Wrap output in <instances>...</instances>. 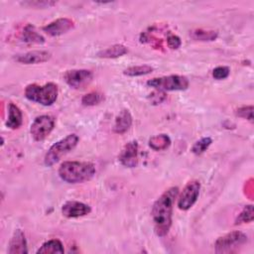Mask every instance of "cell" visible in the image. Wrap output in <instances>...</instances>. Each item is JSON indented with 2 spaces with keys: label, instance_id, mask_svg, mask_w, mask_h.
<instances>
[{
  "label": "cell",
  "instance_id": "obj_1",
  "mask_svg": "<svg viewBox=\"0 0 254 254\" xmlns=\"http://www.w3.org/2000/svg\"><path fill=\"white\" fill-rule=\"evenodd\" d=\"M179 194V188L172 187L165 190L154 202L151 210L154 230L157 236L164 237L172 225L174 203Z\"/></svg>",
  "mask_w": 254,
  "mask_h": 254
},
{
  "label": "cell",
  "instance_id": "obj_2",
  "mask_svg": "<svg viewBox=\"0 0 254 254\" xmlns=\"http://www.w3.org/2000/svg\"><path fill=\"white\" fill-rule=\"evenodd\" d=\"M60 178L67 184H79L89 181L95 175V167L89 162L65 161L59 168Z\"/></svg>",
  "mask_w": 254,
  "mask_h": 254
},
{
  "label": "cell",
  "instance_id": "obj_3",
  "mask_svg": "<svg viewBox=\"0 0 254 254\" xmlns=\"http://www.w3.org/2000/svg\"><path fill=\"white\" fill-rule=\"evenodd\" d=\"M58 92L57 84L54 82H48L42 86L36 83L28 84L24 93L27 99L40 103L44 106H50L56 102Z\"/></svg>",
  "mask_w": 254,
  "mask_h": 254
},
{
  "label": "cell",
  "instance_id": "obj_4",
  "mask_svg": "<svg viewBox=\"0 0 254 254\" xmlns=\"http://www.w3.org/2000/svg\"><path fill=\"white\" fill-rule=\"evenodd\" d=\"M78 141L79 138L76 134H69L53 144L45 155V165L47 167H52L53 165L58 163L64 155H66L75 148Z\"/></svg>",
  "mask_w": 254,
  "mask_h": 254
},
{
  "label": "cell",
  "instance_id": "obj_5",
  "mask_svg": "<svg viewBox=\"0 0 254 254\" xmlns=\"http://www.w3.org/2000/svg\"><path fill=\"white\" fill-rule=\"evenodd\" d=\"M147 85L162 91H178L186 90L190 85V81L188 77L184 75L172 74L149 79L147 81Z\"/></svg>",
  "mask_w": 254,
  "mask_h": 254
},
{
  "label": "cell",
  "instance_id": "obj_6",
  "mask_svg": "<svg viewBox=\"0 0 254 254\" xmlns=\"http://www.w3.org/2000/svg\"><path fill=\"white\" fill-rule=\"evenodd\" d=\"M248 241V236L241 231H231L220 237L214 242L216 253H232L238 251Z\"/></svg>",
  "mask_w": 254,
  "mask_h": 254
},
{
  "label": "cell",
  "instance_id": "obj_7",
  "mask_svg": "<svg viewBox=\"0 0 254 254\" xmlns=\"http://www.w3.org/2000/svg\"><path fill=\"white\" fill-rule=\"evenodd\" d=\"M55 127V119L51 115H40L31 124L30 133L35 141L45 140Z\"/></svg>",
  "mask_w": 254,
  "mask_h": 254
},
{
  "label": "cell",
  "instance_id": "obj_8",
  "mask_svg": "<svg viewBox=\"0 0 254 254\" xmlns=\"http://www.w3.org/2000/svg\"><path fill=\"white\" fill-rule=\"evenodd\" d=\"M200 190V183L196 180L189 182L182 192L178 194V207L181 210L190 209L197 200Z\"/></svg>",
  "mask_w": 254,
  "mask_h": 254
},
{
  "label": "cell",
  "instance_id": "obj_9",
  "mask_svg": "<svg viewBox=\"0 0 254 254\" xmlns=\"http://www.w3.org/2000/svg\"><path fill=\"white\" fill-rule=\"evenodd\" d=\"M93 78V73L89 69H69L64 74L65 83L74 89H81L88 85Z\"/></svg>",
  "mask_w": 254,
  "mask_h": 254
},
{
  "label": "cell",
  "instance_id": "obj_10",
  "mask_svg": "<svg viewBox=\"0 0 254 254\" xmlns=\"http://www.w3.org/2000/svg\"><path fill=\"white\" fill-rule=\"evenodd\" d=\"M91 212V207L81 201L68 200L62 205V214L66 218H77Z\"/></svg>",
  "mask_w": 254,
  "mask_h": 254
},
{
  "label": "cell",
  "instance_id": "obj_11",
  "mask_svg": "<svg viewBox=\"0 0 254 254\" xmlns=\"http://www.w3.org/2000/svg\"><path fill=\"white\" fill-rule=\"evenodd\" d=\"M74 27V22L68 18H59L42 28V30L52 37L61 36L67 33Z\"/></svg>",
  "mask_w": 254,
  "mask_h": 254
},
{
  "label": "cell",
  "instance_id": "obj_12",
  "mask_svg": "<svg viewBox=\"0 0 254 254\" xmlns=\"http://www.w3.org/2000/svg\"><path fill=\"white\" fill-rule=\"evenodd\" d=\"M120 163L127 168H134L138 165V143L137 141L128 142L121 150L119 157Z\"/></svg>",
  "mask_w": 254,
  "mask_h": 254
},
{
  "label": "cell",
  "instance_id": "obj_13",
  "mask_svg": "<svg viewBox=\"0 0 254 254\" xmlns=\"http://www.w3.org/2000/svg\"><path fill=\"white\" fill-rule=\"evenodd\" d=\"M52 54L48 51H31L22 55H17L14 60L23 64H35L48 62Z\"/></svg>",
  "mask_w": 254,
  "mask_h": 254
},
{
  "label": "cell",
  "instance_id": "obj_14",
  "mask_svg": "<svg viewBox=\"0 0 254 254\" xmlns=\"http://www.w3.org/2000/svg\"><path fill=\"white\" fill-rule=\"evenodd\" d=\"M9 254H25L28 253V247H27V240L25 237L24 232L21 229H16L10 239L9 242V248H8Z\"/></svg>",
  "mask_w": 254,
  "mask_h": 254
},
{
  "label": "cell",
  "instance_id": "obj_15",
  "mask_svg": "<svg viewBox=\"0 0 254 254\" xmlns=\"http://www.w3.org/2000/svg\"><path fill=\"white\" fill-rule=\"evenodd\" d=\"M132 123H133V118L129 110L122 109L115 118V122L113 125V132L119 135L124 134L130 129V127L132 126Z\"/></svg>",
  "mask_w": 254,
  "mask_h": 254
},
{
  "label": "cell",
  "instance_id": "obj_16",
  "mask_svg": "<svg viewBox=\"0 0 254 254\" xmlns=\"http://www.w3.org/2000/svg\"><path fill=\"white\" fill-rule=\"evenodd\" d=\"M23 123V114L21 109L14 104L13 102H10L8 105V118L6 121V126L12 130L18 129Z\"/></svg>",
  "mask_w": 254,
  "mask_h": 254
},
{
  "label": "cell",
  "instance_id": "obj_17",
  "mask_svg": "<svg viewBox=\"0 0 254 254\" xmlns=\"http://www.w3.org/2000/svg\"><path fill=\"white\" fill-rule=\"evenodd\" d=\"M128 53L127 47L122 44H115L111 47L103 49L97 53V56L102 59H116Z\"/></svg>",
  "mask_w": 254,
  "mask_h": 254
},
{
  "label": "cell",
  "instance_id": "obj_18",
  "mask_svg": "<svg viewBox=\"0 0 254 254\" xmlns=\"http://www.w3.org/2000/svg\"><path fill=\"white\" fill-rule=\"evenodd\" d=\"M21 39L22 41L29 43V44H44L45 43V38L39 34L34 26L28 24L27 26L24 27L22 34H21Z\"/></svg>",
  "mask_w": 254,
  "mask_h": 254
},
{
  "label": "cell",
  "instance_id": "obj_19",
  "mask_svg": "<svg viewBox=\"0 0 254 254\" xmlns=\"http://www.w3.org/2000/svg\"><path fill=\"white\" fill-rule=\"evenodd\" d=\"M64 245L59 239H51L42 244L37 250V254H50V253H64Z\"/></svg>",
  "mask_w": 254,
  "mask_h": 254
},
{
  "label": "cell",
  "instance_id": "obj_20",
  "mask_svg": "<svg viewBox=\"0 0 254 254\" xmlns=\"http://www.w3.org/2000/svg\"><path fill=\"white\" fill-rule=\"evenodd\" d=\"M149 146L154 151H163L170 147L171 145V138L167 134H159L152 136L149 139Z\"/></svg>",
  "mask_w": 254,
  "mask_h": 254
},
{
  "label": "cell",
  "instance_id": "obj_21",
  "mask_svg": "<svg viewBox=\"0 0 254 254\" xmlns=\"http://www.w3.org/2000/svg\"><path fill=\"white\" fill-rule=\"evenodd\" d=\"M191 39L200 42H211L215 41L218 37V32L214 30H204V29H194L190 32Z\"/></svg>",
  "mask_w": 254,
  "mask_h": 254
},
{
  "label": "cell",
  "instance_id": "obj_22",
  "mask_svg": "<svg viewBox=\"0 0 254 254\" xmlns=\"http://www.w3.org/2000/svg\"><path fill=\"white\" fill-rule=\"evenodd\" d=\"M153 67L148 64H141V65H132L123 70V73L127 76H141L149 74L153 71Z\"/></svg>",
  "mask_w": 254,
  "mask_h": 254
},
{
  "label": "cell",
  "instance_id": "obj_23",
  "mask_svg": "<svg viewBox=\"0 0 254 254\" xmlns=\"http://www.w3.org/2000/svg\"><path fill=\"white\" fill-rule=\"evenodd\" d=\"M254 218L253 215V205L248 204L245 205L244 208L241 210V212L238 214L235 220V224H241V223H249L252 222Z\"/></svg>",
  "mask_w": 254,
  "mask_h": 254
},
{
  "label": "cell",
  "instance_id": "obj_24",
  "mask_svg": "<svg viewBox=\"0 0 254 254\" xmlns=\"http://www.w3.org/2000/svg\"><path fill=\"white\" fill-rule=\"evenodd\" d=\"M103 99H104V96L102 93L93 91V92H89V93L83 95L81 98V103L84 106H93V105L100 103Z\"/></svg>",
  "mask_w": 254,
  "mask_h": 254
},
{
  "label": "cell",
  "instance_id": "obj_25",
  "mask_svg": "<svg viewBox=\"0 0 254 254\" xmlns=\"http://www.w3.org/2000/svg\"><path fill=\"white\" fill-rule=\"evenodd\" d=\"M211 143H212V139L210 137H203V138L199 139L198 141H196L192 145L191 152L194 155H201L208 149V147L211 145Z\"/></svg>",
  "mask_w": 254,
  "mask_h": 254
},
{
  "label": "cell",
  "instance_id": "obj_26",
  "mask_svg": "<svg viewBox=\"0 0 254 254\" xmlns=\"http://www.w3.org/2000/svg\"><path fill=\"white\" fill-rule=\"evenodd\" d=\"M22 4L24 6L30 7V8H37V9H44V8H50L54 5L57 4V2L55 1H50V0H42V1H25L22 2Z\"/></svg>",
  "mask_w": 254,
  "mask_h": 254
},
{
  "label": "cell",
  "instance_id": "obj_27",
  "mask_svg": "<svg viewBox=\"0 0 254 254\" xmlns=\"http://www.w3.org/2000/svg\"><path fill=\"white\" fill-rule=\"evenodd\" d=\"M236 115L249 120L250 122H253V106L252 105H245L242 107H239L236 110Z\"/></svg>",
  "mask_w": 254,
  "mask_h": 254
},
{
  "label": "cell",
  "instance_id": "obj_28",
  "mask_svg": "<svg viewBox=\"0 0 254 254\" xmlns=\"http://www.w3.org/2000/svg\"><path fill=\"white\" fill-rule=\"evenodd\" d=\"M229 73H230V68L228 66H225V65L216 66L212 70V76H213V78H215L217 80L224 79V78L228 77Z\"/></svg>",
  "mask_w": 254,
  "mask_h": 254
},
{
  "label": "cell",
  "instance_id": "obj_29",
  "mask_svg": "<svg viewBox=\"0 0 254 254\" xmlns=\"http://www.w3.org/2000/svg\"><path fill=\"white\" fill-rule=\"evenodd\" d=\"M150 102L152 104H160L162 103L163 101H165V99L167 98V95L165 93V91H162V90H155L154 92L150 93L149 96H148Z\"/></svg>",
  "mask_w": 254,
  "mask_h": 254
},
{
  "label": "cell",
  "instance_id": "obj_30",
  "mask_svg": "<svg viewBox=\"0 0 254 254\" xmlns=\"http://www.w3.org/2000/svg\"><path fill=\"white\" fill-rule=\"evenodd\" d=\"M167 45L170 49L172 50H177L182 46V41L180 39L179 36L174 35V34H170L167 37Z\"/></svg>",
  "mask_w": 254,
  "mask_h": 254
}]
</instances>
